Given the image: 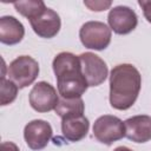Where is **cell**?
<instances>
[{
  "instance_id": "1",
  "label": "cell",
  "mask_w": 151,
  "mask_h": 151,
  "mask_svg": "<svg viewBox=\"0 0 151 151\" xmlns=\"http://www.w3.org/2000/svg\"><path fill=\"white\" fill-rule=\"evenodd\" d=\"M52 66L61 98H81L88 85L83 74L79 57L70 52H61L54 57Z\"/></svg>"
},
{
  "instance_id": "2",
  "label": "cell",
  "mask_w": 151,
  "mask_h": 151,
  "mask_svg": "<svg viewBox=\"0 0 151 151\" xmlns=\"http://www.w3.org/2000/svg\"><path fill=\"white\" fill-rule=\"evenodd\" d=\"M142 76L131 64L114 66L110 73V104L116 110L130 109L138 98Z\"/></svg>"
},
{
  "instance_id": "3",
  "label": "cell",
  "mask_w": 151,
  "mask_h": 151,
  "mask_svg": "<svg viewBox=\"0 0 151 151\" xmlns=\"http://www.w3.org/2000/svg\"><path fill=\"white\" fill-rule=\"evenodd\" d=\"M39 74V64L29 55L15 58L7 67L8 78L19 87L24 88L31 85Z\"/></svg>"
},
{
  "instance_id": "4",
  "label": "cell",
  "mask_w": 151,
  "mask_h": 151,
  "mask_svg": "<svg viewBox=\"0 0 151 151\" xmlns=\"http://www.w3.org/2000/svg\"><path fill=\"white\" fill-rule=\"evenodd\" d=\"M79 38L81 44L90 50H105L112 38L111 28L100 21H87L79 29Z\"/></svg>"
},
{
  "instance_id": "5",
  "label": "cell",
  "mask_w": 151,
  "mask_h": 151,
  "mask_svg": "<svg viewBox=\"0 0 151 151\" xmlns=\"http://www.w3.org/2000/svg\"><path fill=\"white\" fill-rule=\"evenodd\" d=\"M93 136L98 142L111 145L112 143L125 137V125L118 117L104 114L94 122Z\"/></svg>"
},
{
  "instance_id": "6",
  "label": "cell",
  "mask_w": 151,
  "mask_h": 151,
  "mask_svg": "<svg viewBox=\"0 0 151 151\" xmlns=\"http://www.w3.org/2000/svg\"><path fill=\"white\" fill-rule=\"evenodd\" d=\"M83 74L88 86H99L107 77L109 70L106 63L92 52H85L79 55Z\"/></svg>"
},
{
  "instance_id": "7",
  "label": "cell",
  "mask_w": 151,
  "mask_h": 151,
  "mask_svg": "<svg viewBox=\"0 0 151 151\" xmlns=\"http://www.w3.org/2000/svg\"><path fill=\"white\" fill-rule=\"evenodd\" d=\"M28 100L32 109L37 112H48L55 109L59 97L55 88L51 84L39 81L31 90Z\"/></svg>"
},
{
  "instance_id": "8",
  "label": "cell",
  "mask_w": 151,
  "mask_h": 151,
  "mask_svg": "<svg viewBox=\"0 0 151 151\" xmlns=\"http://www.w3.org/2000/svg\"><path fill=\"white\" fill-rule=\"evenodd\" d=\"M53 134L50 123L42 119H34L29 122L24 129V138L29 149L38 151L47 146Z\"/></svg>"
},
{
  "instance_id": "9",
  "label": "cell",
  "mask_w": 151,
  "mask_h": 151,
  "mask_svg": "<svg viewBox=\"0 0 151 151\" xmlns=\"http://www.w3.org/2000/svg\"><path fill=\"white\" fill-rule=\"evenodd\" d=\"M110 28L117 34H127L132 32L138 24L137 14L127 6H116L110 9L107 15Z\"/></svg>"
},
{
  "instance_id": "10",
  "label": "cell",
  "mask_w": 151,
  "mask_h": 151,
  "mask_svg": "<svg viewBox=\"0 0 151 151\" xmlns=\"http://www.w3.org/2000/svg\"><path fill=\"white\" fill-rule=\"evenodd\" d=\"M29 24L35 34L46 39L55 37L61 26L59 14L48 7L37 17L29 19Z\"/></svg>"
},
{
  "instance_id": "11",
  "label": "cell",
  "mask_w": 151,
  "mask_h": 151,
  "mask_svg": "<svg viewBox=\"0 0 151 151\" xmlns=\"http://www.w3.org/2000/svg\"><path fill=\"white\" fill-rule=\"evenodd\" d=\"M90 127L88 119L84 113L68 114L61 118V131L70 142H79L86 137Z\"/></svg>"
},
{
  "instance_id": "12",
  "label": "cell",
  "mask_w": 151,
  "mask_h": 151,
  "mask_svg": "<svg viewBox=\"0 0 151 151\" xmlns=\"http://www.w3.org/2000/svg\"><path fill=\"white\" fill-rule=\"evenodd\" d=\"M125 137L134 143H146L151 139V117L146 114L133 116L124 122Z\"/></svg>"
},
{
  "instance_id": "13",
  "label": "cell",
  "mask_w": 151,
  "mask_h": 151,
  "mask_svg": "<svg viewBox=\"0 0 151 151\" xmlns=\"http://www.w3.org/2000/svg\"><path fill=\"white\" fill-rule=\"evenodd\" d=\"M25 35L24 25L11 15L0 19V41L6 45H15L22 40Z\"/></svg>"
},
{
  "instance_id": "14",
  "label": "cell",
  "mask_w": 151,
  "mask_h": 151,
  "mask_svg": "<svg viewBox=\"0 0 151 151\" xmlns=\"http://www.w3.org/2000/svg\"><path fill=\"white\" fill-rule=\"evenodd\" d=\"M84 101L81 98H76V99H65L60 98L54 111L55 113L63 118L68 114H74V113H84Z\"/></svg>"
},
{
  "instance_id": "15",
  "label": "cell",
  "mask_w": 151,
  "mask_h": 151,
  "mask_svg": "<svg viewBox=\"0 0 151 151\" xmlns=\"http://www.w3.org/2000/svg\"><path fill=\"white\" fill-rule=\"evenodd\" d=\"M14 7L17 9L18 13H20L21 15H24L25 18H27L28 20L37 17L38 14H40L44 9H46L47 7L45 6L44 1L41 0H26V1H15Z\"/></svg>"
},
{
  "instance_id": "16",
  "label": "cell",
  "mask_w": 151,
  "mask_h": 151,
  "mask_svg": "<svg viewBox=\"0 0 151 151\" xmlns=\"http://www.w3.org/2000/svg\"><path fill=\"white\" fill-rule=\"evenodd\" d=\"M0 105L5 106L11 103H13L18 94V86L11 80L6 79L5 76H1V83H0Z\"/></svg>"
},
{
  "instance_id": "17",
  "label": "cell",
  "mask_w": 151,
  "mask_h": 151,
  "mask_svg": "<svg viewBox=\"0 0 151 151\" xmlns=\"http://www.w3.org/2000/svg\"><path fill=\"white\" fill-rule=\"evenodd\" d=\"M84 5L88 7L91 11L101 12V11L107 9L112 5V2L111 1H84Z\"/></svg>"
},
{
  "instance_id": "18",
  "label": "cell",
  "mask_w": 151,
  "mask_h": 151,
  "mask_svg": "<svg viewBox=\"0 0 151 151\" xmlns=\"http://www.w3.org/2000/svg\"><path fill=\"white\" fill-rule=\"evenodd\" d=\"M138 5L142 7L143 13L145 19L151 24V1H146V0H139Z\"/></svg>"
},
{
  "instance_id": "19",
  "label": "cell",
  "mask_w": 151,
  "mask_h": 151,
  "mask_svg": "<svg viewBox=\"0 0 151 151\" xmlns=\"http://www.w3.org/2000/svg\"><path fill=\"white\" fill-rule=\"evenodd\" d=\"M0 151H20V150L17 146V144H14L13 142H4L1 143Z\"/></svg>"
},
{
  "instance_id": "20",
  "label": "cell",
  "mask_w": 151,
  "mask_h": 151,
  "mask_svg": "<svg viewBox=\"0 0 151 151\" xmlns=\"http://www.w3.org/2000/svg\"><path fill=\"white\" fill-rule=\"evenodd\" d=\"M113 151H132V150L129 149V147H126V146H118V147H116Z\"/></svg>"
}]
</instances>
